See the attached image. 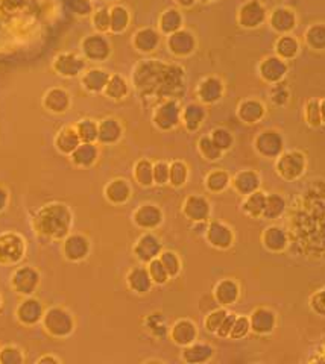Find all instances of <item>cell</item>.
Wrapping results in <instances>:
<instances>
[{
  "instance_id": "6da1fadb",
  "label": "cell",
  "mask_w": 325,
  "mask_h": 364,
  "mask_svg": "<svg viewBox=\"0 0 325 364\" xmlns=\"http://www.w3.org/2000/svg\"><path fill=\"white\" fill-rule=\"evenodd\" d=\"M306 157L301 152L284 153L277 162V172L283 180L297 181L306 172Z\"/></svg>"
},
{
  "instance_id": "d6986e66",
  "label": "cell",
  "mask_w": 325,
  "mask_h": 364,
  "mask_svg": "<svg viewBox=\"0 0 325 364\" xmlns=\"http://www.w3.org/2000/svg\"><path fill=\"white\" fill-rule=\"evenodd\" d=\"M321 291H322V294H324V298H325V287H324V289H322Z\"/></svg>"
},
{
  "instance_id": "3957f363",
  "label": "cell",
  "mask_w": 325,
  "mask_h": 364,
  "mask_svg": "<svg viewBox=\"0 0 325 364\" xmlns=\"http://www.w3.org/2000/svg\"><path fill=\"white\" fill-rule=\"evenodd\" d=\"M261 243L269 252L281 253L288 249L289 238H288V234H286V231L281 227L272 224V227H268L265 231H263Z\"/></svg>"
},
{
  "instance_id": "4fadbf2b",
  "label": "cell",
  "mask_w": 325,
  "mask_h": 364,
  "mask_svg": "<svg viewBox=\"0 0 325 364\" xmlns=\"http://www.w3.org/2000/svg\"><path fill=\"white\" fill-rule=\"evenodd\" d=\"M310 308L313 313L325 317V298L321 290L315 291L310 296Z\"/></svg>"
},
{
  "instance_id": "ac0fdd59",
  "label": "cell",
  "mask_w": 325,
  "mask_h": 364,
  "mask_svg": "<svg viewBox=\"0 0 325 364\" xmlns=\"http://www.w3.org/2000/svg\"><path fill=\"white\" fill-rule=\"evenodd\" d=\"M319 111H321V122L325 125V99L319 100Z\"/></svg>"
},
{
  "instance_id": "7c38bea8",
  "label": "cell",
  "mask_w": 325,
  "mask_h": 364,
  "mask_svg": "<svg viewBox=\"0 0 325 364\" xmlns=\"http://www.w3.org/2000/svg\"><path fill=\"white\" fill-rule=\"evenodd\" d=\"M250 331H251L250 317H236L233 328H231V332H230V337L234 340L243 338L250 334Z\"/></svg>"
},
{
  "instance_id": "9a60e30c",
  "label": "cell",
  "mask_w": 325,
  "mask_h": 364,
  "mask_svg": "<svg viewBox=\"0 0 325 364\" xmlns=\"http://www.w3.org/2000/svg\"><path fill=\"white\" fill-rule=\"evenodd\" d=\"M227 314L228 313L223 312V309H221V312L213 313L210 317H208V322H207L208 329H210V331H218L219 327H221V323L223 322V319H225Z\"/></svg>"
},
{
  "instance_id": "277c9868",
  "label": "cell",
  "mask_w": 325,
  "mask_h": 364,
  "mask_svg": "<svg viewBox=\"0 0 325 364\" xmlns=\"http://www.w3.org/2000/svg\"><path fill=\"white\" fill-rule=\"evenodd\" d=\"M266 204V195L261 191H255L252 195H248L243 202V211L246 215H250L252 219H261L263 211H265Z\"/></svg>"
},
{
  "instance_id": "ba28073f",
  "label": "cell",
  "mask_w": 325,
  "mask_h": 364,
  "mask_svg": "<svg viewBox=\"0 0 325 364\" xmlns=\"http://www.w3.org/2000/svg\"><path fill=\"white\" fill-rule=\"evenodd\" d=\"M306 43L313 50H325V25L318 23L308 29L306 32Z\"/></svg>"
},
{
  "instance_id": "5bb4252c",
  "label": "cell",
  "mask_w": 325,
  "mask_h": 364,
  "mask_svg": "<svg viewBox=\"0 0 325 364\" xmlns=\"http://www.w3.org/2000/svg\"><path fill=\"white\" fill-rule=\"evenodd\" d=\"M162 266H165V269L167 270L169 274L175 275L178 272V270H180V261L176 260L175 253L166 252L165 255H162Z\"/></svg>"
},
{
  "instance_id": "9c48e42d",
  "label": "cell",
  "mask_w": 325,
  "mask_h": 364,
  "mask_svg": "<svg viewBox=\"0 0 325 364\" xmlns=\"http://www.w3.org/2000/svg\"><path fill=\"white\" fill-rule=\"evenodd\" d=\"M218 290V298L222 305H233L239 298V285L233 281L221 282Z\"/></svg>"
},
{
  "instance_id": "30bf717a",
  "label": "cell",
  "mask_w": 325,
  "mask_h": 364,
  "mask_svg": "<svg viewBox=\"0 0 325 364\" xmlns=\"http://www.w3.org/2000/svg\"><path fill=\"white\" fill-rule=\"evenodd\" d=\"M277 49L283 58H293L298 55L299 44L297 40H293L292 37H283L277 44Z\"/></svg>"
},
{
  "instance_id": "8992f818",
  "label": "cell",
  "mask_w": 325,
  "mask_h": 364,
  "mask_svg": "<svg viewBox=\"0 0 325 364\" xmlns=\"http://www.w3.org/2000/svg\"><path fill=\"white\" fill-rule=\"evenodd\" d=\"M286 211V200L280 195H266V204L265 211H263V218L266 220H275Z\"/></svg>"
},
{
  "instance_id": "8fae6325",
  "label": "cell",
  "mask_w": 325,
  "mask_h": 364,
  "mask_svg": "<svg viewBox=\"0 0 325 364\" xmlns=\"http://www.w3.org/2000/svg\"><path fill=\"white\" fill-rule=\"evenodd\" d=\"M306 123L312 128H318L322 125L321 122V111H319V100H310L306 105Z\"/></svg>"
},
{
  "instance_id": "2e32d148",
  "label": "cell",
  "mask_w": 325,
  "mask_h": 364,
  "mask_svg": "<svg viewBox=\"0 0 325 364\" xmlns=\"http://www.w3.org/2000/svg\"><path fill=\"white\" fill-rule=\"evenodd\" d=\"M151 274H152V278L156 282H158V284L166 282L167 270L165 269V266L160 265V262H154V265L151 266Z\"/></svg>"
},
{
  "instance_id": "e0dca14e",
  "label": "cell",
  "mask_w": 325,
  "mask_h": 364,
  "mask_svg": "<svg viewBox=\"0 0 325 364\" xmlns=\"http://www.w3.org/2000/svg\"><path fill=\"white\" fill-rule=\"evenodd\" d=\"M234 320H236L234 314H227L225 319H223V322L221 323V327L218 329V334L222 337H230V332H231V328H233Z\"/></svg>"
},
{
  "instance_id": "5b68a950",
  "label": "cell",
  "mask_w": 325,
  "mask_h": 364,
  "mask_svg": "<svg viewBox=\"0 0 325 364\" xmlns=\"http://www.w3.org/2000/svg\"><path fill=\"white\" fill-rule=\"evenodd\" d=\"M208 238H210L212 245L222 247V249H225V247H230L233 245V232L225 224H219L216 223L210 228V232H208Z\"/></svg>"
},
{
  "instance_id": "7a4b0ae2",
  "label": "cell",
  "mask_w": 325,
  "mask_h": 364,
  "mask_svg": "<svg viewBox=\"0 0 325 364\" xmlns=\"http://www.w3.org/2000/svg\"><path fill=\"white\" fill-rule=\"evenodd\" d=\"M250 323L254 334L269 336L277 327V314L266 307H259L250 316Z\"/></svg>"
},
{
  "instance_id": "52a82bcc",
  "label": "cell",
  "mask_w": 325,
  "mask_h": 364,
  "mask_svg": "<svg viewBox=\"0 0 325 364\" xmlns=\"http://www.w3.org/2000/svg\"><path fill=\"white\" fill-rule=\"evenodd\" d=\"M259 187H260V178L255 173L246 172V173H242L241 176H237L236 189L237 191H241L243 196L252 195V193L259 191Z\"/></svg>"
}]
</instances>
